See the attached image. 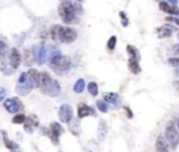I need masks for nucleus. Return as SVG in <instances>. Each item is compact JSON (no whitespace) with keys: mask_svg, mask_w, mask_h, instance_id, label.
<instances>
[{"mask_svg":"<svg viewBox=\"0 0 179 152\" xmlns=\"http://www.w3.org/2000/svg\"><path fill=\"white\" fill-rule=\"evenodd\" d=\"M39 88L41 92L48 96H58L62 92L60 84L56 81L55 78H52L49 76V73H41V78H39Z\"/></svg>","mask_w":179,"mask_h":152,"instance_id":"obj_1","label":"nucleus"},{"mask_svg":"<svg viewBox=\"0 0 179 152\" xmlns=\"http://www.w3.org/2000/svg\"><path fill=\"white\" fill-rule=\"evenodd\" d=\"M59 14H60L62 20L66 24H79V17H77V11L74 9V4L70 3L69 0H64L63 3L59 6Z\"/></svg>","mask_w":179,"mask_h":152,"instance_id":"obj_2","label":"nucleus"},{"mask_svg":"<svg viewBox=\"0 0 179 152\" xmlns=\"http://www.w3.org/2000/svg\"><path fill=\"white\" fill-rule=\"evenodd\" d=\"M49 63H51L52 70H55L59 74H66L71 68V60L67 56H63V55H58L55 57H52L49 60Z\"/></svg>","mask_w":179,"mask_h":152,"instance_id":"obj_3","label":"nucleus"},{"mask_svg":"<svg viewBox=\"0 0 179 152\" xmlns=\"http://www.w3.org/2000/svg\"><path fill=\"white\" fill-rule=\"evenodd\" d=\"M165 140L168 141V144H169L172 148H176L178 141H179V131L176 130L173 122L167 123V127H165Z\"/></svg>","mask_w":179,"mask_h":152,"instance_id":"obj_4","label":"nucleus"},{"mask_svg":"<svg viewBox=\"0 0 179 152\" xmlns=\"http://www.w3.org/2000/svg\"><path fill=\"white\" fill-rule=\"evenodd\" d=\"M32 59L38 64H43L48 60V50H46V46L43 43H38L32 48Z\"/></svg>","mask_w":179,"mask_h":152,"instance_id":"obj_5","label":"nucleus"},{"mask_svg":"<svg viewBox=\"0 0 179 152\" xmlns=\"http://www.w3.org/2000/svg\"><path fill=\"white\" fill-rule=\"evenodd\" d=\"M4 107L9 113H18L24 109V105L18 98H9L4 99Z\"/></svg>","mask_w":179,"mask_h":152,"instance_id":"obj_6","label":"nucleus"},{"mask_svg":"<svg viewBox=\"0 0 179 152\" xmlns=\"http://www.w3.org/2000/svg\"><path fill=\"white\" fill-rule=\"evenodd\" d=\"M43 133L48 134L49 137L52 138L53 144L58 145V144H59V137L64 133V130H63V127H62L59 123H52V124H51V131H48L46 128H43Z\"/></svg>","mask_w":179,"mask_h":152,"instance_id":"obj_7","label":"nucleus"},{"mask_svg":"<svg viewBox=\"0 0 179 152\" xmlns=\"http://www.w3.org/2000/svg\"><path fill=\"white\" fill-rule=\"evenodd\" d=\"M59 119L62 123H70L73 119V107L67 103H63L59 107Z\"/></svg>","mask_w":179,"mask_h":152,"instance_id":"obj_8","label":"nucleus"},{"mask_svg":"<svg viewBox=\"0 0 179 152\" xmlns=\"http://www.w3.org/2000/svg\"><path fill=\"white\" fill-rule=\"evenodd\" d=\"M77 39V31L74 28H70V27H63L62 29V35H60V41L64 43H71Z\"/></svg>","mask_w":179,"mask_h":152,"instance_id":"obj_9","label":"nucleus"},{"mask_svg":"<svg viewBox=\"0 0 179 152\" xmlns=\"http://www.w3.org/2000/svg\"><path fill=\"white\" fill-rule=\"evenodd\" d=\"M20 64H21V55H20L18 49L13 48L9 53V66L11 67V70L18 68Z\"/></svg>","mask_w":179,"mask_h":152,"instance_id":"obj_10","label":"nucleus"},{"mask_svg":"<svg viewBox=\"0 0 179 152\" xmlns=\"http://www.w3.org/2000/svg\"><path fill=\"white\" fill-rule=\"evenodd\" d=\"M95 112L91 106H88L85 103H81L79 105V109H77V116H79V119H83V117H87V116H94Z\"/></svg>","mask_w":179,"mask_h":152,"instance_id":"obj_11","label":"nucleus"},{"mask_svg":"<svg viewBox=\"0 0 179 152\" xmlns=\"http://www.w3.org/2000/svg\"><path fill=\"white\" fill-rule=\"evenodd\" d=\"M28 80H30V84L32 88H38L39 87V78H41V73H38L35 68H31L28 70Z\"/></svg>","mask_w":179,"mask_h":152,"instance_id":"obj_12","label":"nucleus"},{"mask_svg":"<svg viewBox=\"0 0 179 152\" xmlns=\"http://www.w3.org/2000/svg\"><path fill=\"white\" fill-rule=\"evenodd\" d=\"M31 89H32V87H31L30 81H27V82H17V85H15V91H17V94H18V95H21V96L28 95L31 92Z\"/></svg>","mask_w":179,"mask_h":152,"instance_id":"obj_13","label":"nucleus"},{"mask_svg":"<svg viewBox=\"0 0 179 152\" xmlns=\"http://www.w3.org/2000/svg\"><path fill=\"white\" fill-rule=\"evenodd\" d=\"M168 149H169V146H168L167 140H165L162 135H160V137L157 138V141H155V151L157 152H168Z\"/></svg>","mask_w":179,"mask_h":152,"instance_id":"obj_14","label":"nucleus"},{"mask_svg":"<svg viewBox=\"0 0 179 152\" xmlns=\"http://www.w3.org/2000/svg\"><path fill=\"white\" fill-rule=\"evenodd\" d=\"M104 100H105L106 103H111L112 106H118V105L120 103L119 95L118 94H111V92H108V94L104 95Z\"/></svg>","mask_w":179,"mask_h":152,"instance_id":"obj_15","label":"nucleus"},{"mask_svg":"<svg viewBox=\"0 0 179 152\" xmlns=\"http://www.w3.org/2000/svg\"><path fill=\"white\" fill-rule=\"evenodd\" d=\"M62 29H63V27H60V25H53L51 29V38L52 41H60V35H62Z\"/></svg>","mask_w":179,"mask_h":152,"instance_id":"obj_16","label":"nucleus"},{"mask_svg":"<svg viewBox=\"0 0 179 152\" xmlns=\"http://www.w3.org/2000/svg\"><path fill=\"white\" fill-rule=\"evenodd\" d=\"M9 53H10V49L7 46V43L0 41V61L6 60V57H9Z\"/></svg>","mask_w":179,"mask_h":152,"instance_id":"obj_17","label":"nucleus"},{"mask_svg":"<svg viewBox=\"0 0 179 152\" xmlns=\"http://www.w3.org/2000/svg\"><path fill=\"white\" fill-rule=\"evenodd\" d=\"M84 89H85V81L83 78L77 80L76 84H74V87H73V91L76 92V94H81Z\"/></svg>","mask_w":179,"mask_h":152,"instance_id":"obj_18","label":"nucleus"},{"mask_svg":"<svg viewBox=\"0 0 179 152\" xmlns=\"http://www.w3.org/2000/svg\"><path fill=\"white\" fill-rule=\"evenodd\" d=\"M105 137H106V124L105 122H101L100 127H98V140L102 141L105 140Z\"/></svg>","mask_w":179,"mask_h":152,"instance_id":"obj_19","label":"nucleus"},{"mask_svg":"<svg viewBox=\"0 0 179 152\" xmlns=\"http://www.w3.org/2000/svg\"><path fill=\"white\" fill-rule=\"evenodd\" d=\"M129 70L132 71V73L137 74L140 73V67H139V61L136 60V59H130L129 60Z\"/></svg>","mask_w":179,"mask_h":152,"instance_id":"obj_20","label":"nucleus"},{"mask_svg":"<svg viewBox=\"0 0 179 152\" xmlns=\"http://www.w3.org/2000/svg\"><path fill=\"white\" fill-rule=\"evenodd\" d=\"M25 120H27V117H25L22 113H17V115L13 117V123H14V124H24Z\"/></svg>","mask_w":179,"mask_h":152,"instance_id":"obj_21","label":"nucleus"},{"mask_svg":"<svg viewBox=\"0 0 179 152\" xmlns=\"http://www.w3.org/2000/svg\"><path fill=\"white\" fill-rule=\"evenodd\" d=\"M87 89H88V92H90V95H92V96H97V95H98L97 82H90V84L87 85Z\"/></svg>","mask_w":179,"mask_h":152,"instance_id":"obj_22","label":"nucleus"},{"mask_svg":"<svg viewBox=\"0 0 179 152\" xmlns=\"http://www.w3.org/2000/svg\"><path fill=\"white\" fill-rule=\"evenodd\" d=\"M97 107H98V110H101L102 113H106L109 110V106H108V103H106L105 100H97Z\"/></svg>","mask_w":179,"mask_h":152,"instance_id":"obj_23","label":"nucleus"},{"mask_svg":"<svg viewBox=\"0 0 179 152\" xmlns=\"http://www.w3.org/2000/svg\"><path fill=\"white\" fill-rule=\"evenodd\" d=\"M25 122H28V123H30V124H32L34 127H38V126H39V122H38V117H37V116H34V115H30V116H28Z\"/></svg>","mask_w":179,"mask_h":152,"instance_id":"obj_24","label":"nucleus"},{"mask_svg":"<svg viewBox=\"0 0 179 152\" xmlns=\"http://www.w3.org/2000/svg\"><path fill=\"white\" fill-rule=\"evenodd\" d=\"M128 52L130 53V59H136V60H139V52H137L136 48H133V46L129 45L128 46Z\"/></svg>","mask_w":179,"mask_h":152,"instance_id":"obj_25","label":"nucleus"},{"mask_svg":"<svg viewBox=\"0 0 179 152\" xmlns=\"http://www.w3.org/2000/svg\"><path fill=\"white\" fill-rule=\"evenodd\" d=\"M4 144H6V146L9 149H17V148H18V145H17V144H14L13 141H10L9 138H7L6 134H4Z\"/></svg>","mask_w":179,"mask_h":152,"instance_id":"obj_26","label":"nucleus"},{"mask_svg":"<svg viewBox=\"0 0 179 152\" xmlns=\"http://www.w3.org/2000/svg\"><path fill=\"white\" fill-rule=\"evenodd\" d=\"M116 46V37H111L109 41H108V49L109 50H113Z\"/></svg>","mask_w":179,"mask_h":152,"instance_id":"obj_27","label":"nucleus"},{"mask_svg":"<svg viewBox=\"0 0 179 152\" xmlns=\"http://www.w3.org/2000/svg\"><path fill=\"white\" fill-rule=\"evenodd\" d=\"M168 63L171 64V66L173 67H178L179 66V59H175V57H171L169 60H168Z\"/></svg>","mask_w":179,"mask_h":152,"instance_id":"obj_28","label":"nucleus"},{"mask_svg":"<svg viewBox=\"0 0 179 152\" xmlns=\"http://www.w3.org/2000/svg\"><path fill=\"white\" fill-rule=\"evenodd\" d=\"M24 128H25V131H28V133H32V131H34V126L30 124L28 122L24 123Z\"/></svg>","mask_w":179,"mask_h":152,"instance_id":"obj_29","label":"nucleus"},{"mask_svg":"<svg viewBox=\"0 0 179 152\" xmlns=\"http://www.w3.org/2000/svg\"><path fill=\"white\" fill-rule=\"evenodd\" d=\"M4 99H6V89L0 87V102H2V100H4Z\"/></svg>","mask_w":179,"mask_h":152,"instance_id":"obj_30","label":"nucleus"},{"mask_svg":"<svg viewBox=\"0 0 179 152\" xmlns=\"http://www.w3.org/2000/svg\"><path fill=\"white\" fill-rule=\"evenodd\" d=\"M126 113H128L129 117H132V112H130V109H129V107H126Z\"/></svg>","mask_w":179,"mask_h":152,"instance_id":"obj_31","label":"nucleus"},{"mask_svg":"<svg viewBox=\"0 0 179 152\" xmlns=\"http://www.w3.org/2000/svg\"><path fill=\"white\" fill-rule=\"evenodd\" d=\"M173 21H176V22H178V24H179V20H173Z\"/></svg>","mask_w":179,"mask_h":152,"instance_id":"obj_32","label":"nucleus"},{"mask_svg":"<svg viewBox=\"0 0 179 152\" xmlns=\"http://www.w3.org/2000/svg\"><path fill=\"white\" fill-rule=\"evenodd\" d=\"M77 2H83V0H77Z\"/></svg>","mask_w":179,"mask_h":152,"instance_id":"obj_33","label":"nucleus"},{"mask_svg":"<svg viewBox=\"0 0 179 152\" xmlns=\"http://www.w3.org/2000/svg\"><path fill=\"white\" fill-rule=\"evenodd\" d=\"M178 126H179V120H178Z\"/></svg>","mask_w":179,"mask_h":152,"instance_id":"obj_34","label":"nucleus"}]
</instances>
